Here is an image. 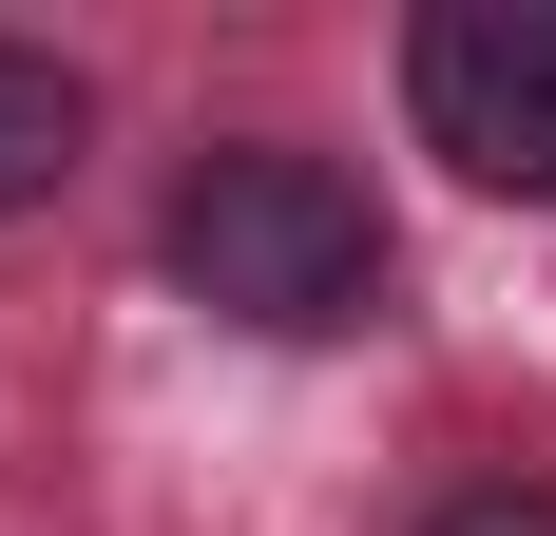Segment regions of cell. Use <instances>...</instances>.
Masks as SVG:
<instances>
[{
  "mask_svg": "<svg viewBox=\"0 0 556 536\" xmlns=\"http://www.w3.org/2000/svg\"><path fill=\"white\" fill-rule=\"evenodd\" d=\"M403 536H556V480H460V498H422Z\"/></svg>",
  "mask_w": 556,
  "mask_h": 536,
  "instance_id": "4",
  "label": "cell"
},
{
  "mask_svg": "<svg viewBox=\"0 0 556 536\" xmlns=\"http://www.w3.org/2000/svg\"><path fill=\"white\" fill-rule=\"evenodd\" d=\"M77 154H97V77H77L58 39H0V230L58 212V192H77Z\"/></svg>",
  "mask_w": 556,
  "mask_h": 536,
  "instance_id": "3",
  "label": "cell"
},
{
  "mask_svg": "<svg viewBox=\"0 0 556 536\" xmlns=\"http://www.w3.org/2000/svg\"><path fill=\"white\" fill-rule=\"evenodd\" d=\"M173 288L250 345H345V326H384V212H365V173L345 154H288V135H212V154L173 173L154 212Z\"/></svg>",
  "mask_w": 556,
  "mask_h": 536,
  "instance_id": "1",
  "label": "cell"
},
{
  "mask_svg": "<svg viewBox=\"0 0 556 536\" xmlns=\"http://www.w3.org/2000/svg\"><path fill=\"white\" fill-rule=\"evenodd\" d=\"M403 115L460 192L556 212V0H422L403 20Z\"/></svg>",
  "mask_w": 556,
  "mask_h": 536,
  "instance_id": "2",
  "label": "cell"
}]
</instances>
